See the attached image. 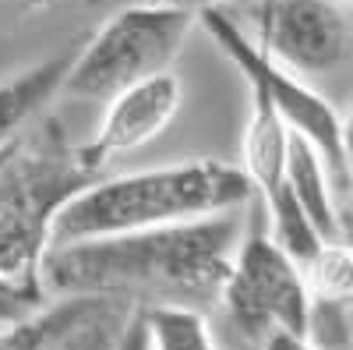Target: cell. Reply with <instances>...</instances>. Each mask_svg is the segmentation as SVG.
Returning a JSON list of instances; mask_svg holds the SVG:
<instances>
[{
	"mask_svg": "<svg viewBox=\"0 0 353 350\" xmlns=\"http://www.w3.org/2000/svg\"><path fill=\"white\" fill-rule=\"evenodd\" d=\"M241 209L188 223L106 233L71 244H50L43 283L50 294H106L145 304L212 308L241 241Z\"/></svg>",
	"mask_w": 353,
	"mask_h": 350,
	"instance_id": "cell-1",
	"label": "cell"
},
{
	"mask_svg": "<svg viewBox=\"0 0 353 350\" xmlns=\"http://www.w3.org/2000/svg\"><path fill=\"white\" fill-rule=\"evenodd\" d=\"M103 170L88 145L68 135L61 117H46L0 149V326L21 322L46 304L43 255L53 220Z\"/></svg>",
	"mask_w": 353,
	"mask_h": 350,
	"instance_id": "cell-2",
	"label": "cell"
},
{
	"mask_svg": "<svg viewBox=\"0 0 353 350\" xmlns=\"http://www.w3.org/2000/svg\"><path fill=\"white\" fill-rule=\"evenodd\" d=\"M248 173L219 159L170 163L124 177H99L81 188L53 220L50 244H71L106 233L149 230L251 206Z\"/></svg>",
	"mask_w": 353,
	"mask_h": 350,
	"instance_id": "cell-3",
	"label": "cell"
},
{
	"mask_svg": "<svg viewBox=\"0 0 353 350\" xmlns=\"http://www.w3.org/2000/svg\"><path fill=\"white\" fill-rule=\"evenodd\" d=\"M198 14L166 4H138L110 14L81 50H74L61 93L74 99H110L128 85L170 71Z\"/></svg>",
	"mask_w": 353,
	"mask_h": 350,
	"instance_id": "cell-4",
	"label": "cell"
},
{
	"mask_svg": "<svg viewBox=\"0 0 353 350\" xmlns=\"http://www.w3.org/2000/svg\"><path fill=\"white\" fill-rule=\"evenodd\" d=\"M198 25L212 36V43L223 50V57L251 85V96H261L286 124V131L301 135L321 156L336 198H346V191H350V149H346V121L339 117V110L325 96L307 89L293 71L276 64L269 53H261L258 43L248 39L241 32V25L219 4L201 8Z\"/></svg>",
	"mask_w": 353,
	"mask_h": 350,
	"instance_id": "cell-5",
	"label": "cell"
},
{
	"mask_svg": "<svg viewBox=\"0 0 353 350\" xmlns=\"http://www.w3.org/2000/svg\"><path fill=\"white\" fill-rule=\"evenodd\" d=\"M230 322V333L244 350H258L261 340L283 329L304 336L307 286L304 273L286 251H279L265 230V213L254 206L241 241L233 248L230 273L216 301Z\"/></svg>",
	"mask_w": 353,
	"mask_h": 350,
	"instance_id": "cell-6",
	"label": "cell"
},
{
	"mask_svg": "<svg viewBox=\"0 0 353 350\" xmlns=\"http://www.w3.org/2000/svg\"><path fill=\"white\" fill-rule=\"evenodd\" d=\"M258 50L293 75H329L350 61V18L339 0H261Z\"/></svg>",
	"mask_w": 353,
	"mask_h": 350,
	"instance_id": "cell-7",
	"label": "cell"
},
{
	"mask_svg": "<svg viewBox=\"0 0 353 350\" xmlns=\"http://www.w3.org/2000/svg\"><path fill=\"white\" fill-rule=\"evenodd\" d=\"M181 103H184V89L173 71L149 75L128 85V89L113 93L106 99L99 131L85 138L88 153L106 166L113 156L141 149V145H149L170 128V121L181 113Z\"/></svg>",
	"mask_w": 353,
	"mask_h": 350,
	"instance_id": "cell-8",
	"label": "cell"
},
{
	"mask_svg": "<svg viewBox=\"0 0 353 350\" xmlns=\"http://www.w3.org/2000/svg\"><path fill=\"white\" fill-rule=\"evenodd\" d=\"M283 181H286L290 195L297 198V206L304 209V216L311 220V226L321 233V241H346L343 209L336 206V191L329 184L325 163H321V156L293 131L286 138Z\"/></svg>",
	"mask_w": 353,
	"mask_h": 350,
	"instance_id": "cell-9",
	"label": "cell"
},
{
	"mask_svg": "<svg viewBox=\"0 0 353 350\" xmlns=\"http://www.w3.org/2000/svg\"><path fill=\"white\" fill-rule=\"evenodd\" d=\"M71 57L74 50H61V53L46 57V61L25 68L21 75H11L0 81V149H8L25 131V124L61 93Z\"/></svg>",
	"mask_w": 353,
	"mask_h": 350,
	"instance_id": "cell-10",
	"label": "cell"
},
{
	"mask_svg": "<svg viewBox=\"0 0 353 350\" xmlns=\"http://www.w3.org/2000/svg\"><path fill=\"white\" fill-rule=\"evenodd\" d=\"M286 124L276 117V110L261 96H251V117L244 131V173L254 188V195H269L283 188V163H286Z\"/></svg>",
	"mask_w": 353,
	"mask_h": 350,
	"instance_id": "cell-11",
	"label": "cell"
},
{
	"mask_svg": "<svg viewBox=\"0 0 353 350\" xmlns=\"http://www.w3.org/2000/svg\"><path fill=\"white\" fill-rule=\"evenodd\" d=\"M141 322L149 333V350H219L209 318L188 304H145Z\"/></svg>",
	"mask_w": 353,
	"mask_h": 350,
	"instance_id": "cell-12",
	"label": "cell"
},
{
	"mask_svg": "<svg viewBox=\"0 0 353 350\" xmlns=\"http://www.w3.org/2000/svg\"><path fill=\"white\" fill-rule=\"evenodd\" d=\"M304 286L307 298L350 301L353 298V255L350 241H321V248L304 262Z\"/></svg>",
	"mask_w": 353,
	"mask_h": 350,
	"instance_id": "cell-13",
	"label": "cell"
},
{
	"mask_svg": "<svg viewBox=\"0 0 353 350\" xmlns=\"http://www.w3.org/2000/svg\"><path fill=\"white\" fill-rule=\"evenodd\" d=\"M258 350H314L304 336H297V333H283V329H276V333H269L261 340V347Z\"/></svg>",
	"mask_w": 353,
	"mask_h": 350,
	"instance_id": "cell-14",
	"label": "cell"
},
{
	"mask_svg": "<svg viewBox=\"0 0 353 350\" xmlns=\"http://www.w3.org/2000/svg\"><path fill=\"white\" fill-rule=\"evenodd\" d=\"M117 350H149V333H145L141 311H134L131 326L124 329V336H121V343H117Z\"/></svg>",
	"mask_w": 353,
	"mask_h": 350,
	"instance_id": "cell-15",
	"label": "cell"
},
{
	"mask_svg": "<svg viewBox=\"0 0 353 350\" xmlns=\"http://www.w3.org/2000/svg\"><path fill=\"white\" fill-rule=\"evenodd\" d=\"M156 4H166V8H184V11H201V8H212L219 0H156Z\"/></svg>",
	"mask_w": 353,
	"mask_h": 350,
	"instance_id": "cell-16",
	"label": "cell"
},
{
	"mask_svg": "<svg viewBox=\"0 0 353 350\" xmlns=\"http://www.w3.org/2000/svg\"><path fill=\"white\" fill-rule=\"evenodd\" d=\"M0 350H28V347L21 343V336L14 333V326H8V329H0Z\"/></svg>",
	"mask_w": 353,
	"mask_h": 350,
	"instance_id": "cell-17",
	"label": "cell"
}]
</instances>
